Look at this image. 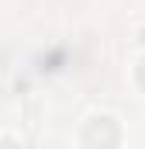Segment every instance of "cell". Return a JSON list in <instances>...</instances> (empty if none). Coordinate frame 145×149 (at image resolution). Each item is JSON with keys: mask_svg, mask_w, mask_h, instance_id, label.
Returning a JSON list of instances; mask_svg holds the SVG:
<instances>
[{"mask_svg": "<svg viewBox=\"0 0 145 149\" xmlns=\"http://www.w3.org/2000/svg\"><path fill=\"white\" fill-rule=\"evenodd\" d=\"M83 146L86 149H117L121 146V125L110 114H97L83 128Z\"/></svg>", "mask_w": 145, "mask_h": 149, "instance_id": "6da1fadb", "label": "cell"}, {"mask_svg": "<svg viewBox=\"0 0 145 149\" xmlns=\"http://www.w3.org/2000/svg\"><path fill=\"white\" fill-rule=\"evenodd\" d=\"M135 76H138V87H142V90H145V59H142V63H138V70H135Z\"/></svg>", "mask_w": 145, "mask_h": 149, "instance_id": "7a4b0ae2", "label": "cell"}, {"mask_svg": "<svg viewBox=\"0 0 145 149\" xmlns=\"http://www.w3.org/2000/svg\"><path fill=\"white\" fill-rule=\"evenodd\" d=\"M0 149H21V146H17L14 139H0Z\"/></svg>", "mask_w": 145, "mask_h": 149, "instance_id": "3957f363", "label": "cell"}]
</instances>
